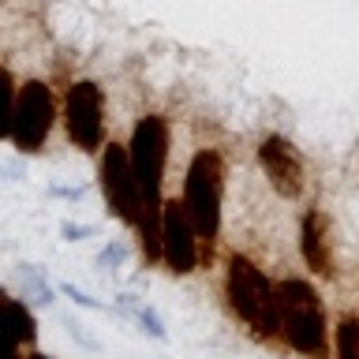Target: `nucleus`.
<instances>
[{"instance_id":"nucleus-1","label":"nucleus","mask_w":359,"mask_h":359,"mask_svg":"<svg viewBox=\"0 0 359 359\" xmlns=\"http://www.w3.org/2000/svg\"><path fill=\"white\" fill-rule=\"evenodd\" d=\"M277 303H280V341L288 344V352L303 359H330L333 333L322 292L307 277H280Z\"/></svg>"},{"instance_id":"nucleus-10","label":"nucleus","mask_w":359,"mask_h":359,"mask_svg":"<svg viewBox=\"0 0 359 359\" xmlns=\"http://www.w3.org/2000/svg\"><path fill=\"white\" fill-rule=\"evenodd\" d=\"M299 255L303 266L314 277H337V255H333V236H330V221L322 210H307L299 221Z\"/></svg>"},{"instance_id":"nucleus-4","label":"nucleus","mask_w":359,"mask_h":359,"mask_svg":"<svg viewBox=\"0 0 359 359\" xmlns=\"http://www.w3.org/2000/svg\"><path fill=\"white\" fill-rule=\"evenodd\" d=\"M168 146H172V131H168V120L157 116V112H146V116L135 123L131 139H128V154H131V168L135 180L142 187V210H161V187H165V168H168Z\"/></svg>"},{"instance_id":"nucleus-5","label":"nucleus","mask_w":359,"mask_h":359,"mask_svg":"<svg viewBox=\"0 0 359 359\" xmlns=\"http://www.w3.org/2000/svg\"><path fill=\"white\" fill-rule=\"evenodd\" d=\"M56 128V94L41 79H27L15 94V116H11V142L19 154H41Z\"/></svg>"},{"instance_id":"nucleus-19","label":"nucleus","mask_w":359,"mask_h":359,"mask_svg":"<svg viewBox=\"0 0 359 359\" xmlns=\"http://www.w3.org/2000/svg\"><path fill=\"white\" fill-rule=\"evenodd\" d=\"M0 359H27V355H22V348H19V344L0 341Z\"/></svg>"},{"instance_id":"nucleus-21","label":"nucleus","mask_w":359,"mask_h":359,"mask_svg":"<svg viewBox=\"0 0 359 359\" xmlns=\"http://www.w3.org/2000/svg\"><path fill=\"white\" fill-rule=\"evenodd\" d=\"M27 359H53V355H45V352H30Z\"/></svg>"},{"instance_id":"nucleus-17","label":"nucleus","mask_w":359,"mask_h":359,"mask_svg":"<svg viewBox=\"0 0 359 359\" xmlns=\"http://www.w3.org/2000/svg\"><path fill=\"white\" fill-rule=\"evenodd\" d=\"M123 258H128V247L123 243H109L105 251L97 255V269H109V266H120Z\"/></svg>"},{"instance_id":"nucleus-7","label":"nucleus","mask_w":359,"mask_h":359,"mask_svg":"<svg viewBox=\"0 0 359 359\" xmlns=\"http://www.w3.org/2000/svg\"><path fill=\"white\" fill-rule=\"evenodd\" d=\"M101 195H105V206H109V217H116L123 224H139L142 217V187L135 180V168H131V154L123 142H105L101 146Z\"/></svg>"},{"instance_id":"nucleus-8","label":"nucleus","mask_w":359,"mask_h":359,"mask_svg":"<svg viewBox=\"0 0 359 359\" xmlns=\"http://www.w3.org/2000/svg\"><path fill=\"white\" fill-rule=\"evenodd\" d=\"M198 232L187 217L184 198H165L161 210V266L176 277H187L198 269Z\"/></svg>"},{"instance_id":"nucleus-12","label":"nucleus","mask_w":359,"mask_h":359,"mask_svg":"<svg viewBox=\"0 0 359 359\" xmlns=\"http://www.w3.org/2000/svg\"><path fill=\"white\" fill-rule=\"evenodd\" d=\"M333 359H359V314H341V318H337Z\"/></svg>"},{"instance_id":"nucleus-3","label":"nucleus","mask_w":359,"mask_h":359,"mask_svg":"<svg viewBox=\"0 0 359 359\" xmlns=\"http://www.w3.org/2000/svg\"><path fill=\"white\" fill-rule=\"evenodd\" d=\"M224 157L221 150H198L187 165V176H184V206H187V217L195 224L198 240L213 247V240L221 236V213H224Z\"/></svg>"},{"instance_id":"nucleus-14","label":"nucleus","mask_w":359,"mask_h":359,"mask_svg":"<svg viewBox=\"0 0 359 359\" xmlns=\"http://www.w3.org/2000/svg\"><path fill=\"white\" fill-rule=\"evenodd\" d=\"M19 273H22V280H27V299L38 303V307H49V303H53V288L45 285L41 266H19Z\"/></svg>"},{"instance_id":"nucleus-13","label":"nucleus","mask_w":359,"mask_h":359,"mask_svg":"<svg viewBox=\"0 0 359 359\" xmlns=\"http://www.w3.org/2000/svg\"><path fill=\"white\" fill-rule=\"evenodd\" d=\"M15 79H11L8 67H0V142L11 139V116H15Z\"/></svg>"},{"instance_id":"nucleus-11","label":"nucleus","mask_w":359,"mask_h":359,"mask_svg":"<svg viewBox=\"0 0 359 359\" xmlns=\"http://www.w3.org/2000/svg\"><path fill=\"white\" fill-rule=\"evenodd\" d=\"M0 341L19 344V348L38 341V318H34L30 303L8 299L4 307H0Z\"/></svg>"},{"instance_id":"nucleus-18","label":"nucleus","mask_w":359,"mask_h":359,"mask_svg":"<svg viewBox=\"0 0 359 359\" xmlns=\"http://www.w3.org/2000/svg\"><path fill=\"white\" fill-rule=\"evenodd\" d=\"M64 240L67 243H79V240H86V236H94V229H90V224H64Z\"/></svg>"},{"instance_id":"nucleus-9","label":"nucleus","mask_w":359,"mask_h":359,"mask_svg":"<svg viewBox=\"0 0 359 359\" xmlns=\"http://www.w3.org/2000/svg\"><path fill=\"white\" fill-rule=\"evenodd\" d=\"M258 165H262L269 187L280 198H292V202L303 198V191H307V165H303L299 150L285 135H262L258 139Z\"/></svg>"},{"instance_id":"nucleus-6","label":"nucleus","mask_w":359,"mask_h":359,"mask_svg":"<svg viewBox=\"0 0 359 359\" xmlns=\"http://www.w3.org/2000/svg\"><path fill=\"white\" fill-rule=\"evenodd\" d=\"M64 135L83 154L105 146V90L94 79H79L64 90Z\"/></svg>"},{"instance_id":"nucleus-16","label":"nucleus","mask_w":359,"mask_h":359,"mask_svg":"<svg viewBox=\"0 0 359 359\" xmlns=\"http://www.w3.org/2000/svg\"><path fill=\"white\" fill-rule=\"evenodd\" d=\"M60 292H64V296H72L75 307H83V311H105V303L94 299V296H86V292L75 288V285H60Z\"/></svg>"},{"instance_id":"nucleus-2","label":"nucleus","mask_w":359,"mask_h":359,"mask_svg":"<svg viewBox=\"0 0 359 359\" xmlns=\"http://www.w3.org/2000/svg\"><path fill=\"white\" fill-rule=\"evenodd\" d=\"M224 299L236 322H243L258 341H280V303H277V280L262 273L247 255L232 251L224 262Z\"/></svg>"},{"instance_id":"nucleus-20","label":"nucleus","mask_w":359,"mask_h":359,"mask_svg":"<svg viewBox=\"0 0 359 359\" xmlns=\"http://www.w3.org/2000/svg\"><path fill=\"white\" fill-rule=\"evenodd\" d=\"M8 299H11V296H8V288H4V285H0V307H4V303H8Z\"/></svg>"},{"instance_id":"nucleus-15","label":"nucleus","mask_w":359,"mask_h":359,"mask_svg":"<svg viewBox=\"0 0 359 359\" xmlns=\"http://www.w3.org/2000/svg\"><path fill=\"white\" fill-rule=\"evenodd\" d=\"M135 322L142 325L146 337H154V341H168V330L161 322V314H157L154 307H146V303H139V311H135Z\"/></svg>"}]
</instances>
